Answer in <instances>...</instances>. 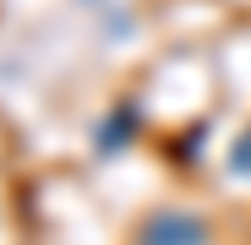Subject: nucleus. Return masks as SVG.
<instances>
[{"instance_id":"obj_1","label":"nucleus","mask_w":251,"mask_h":245,"mask_svg":"<svg viewBox=\"0 0 251 245\" xmlns=\"http://www.w3.org/2000/svg\"><path fill=\"white\" fill-rule=\"evenodd\" d=\"M148 245H202V229L191 218H170V223H158Z\"/></svg>"}]
</instances>
